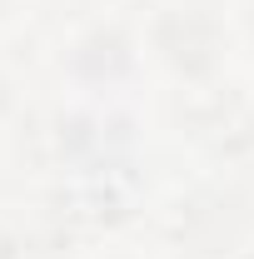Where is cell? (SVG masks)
Instances as JSON below:
<instances>
[{"mask_svg": "<svg viewBox=\"0 0 254 259\" xmlns=\"http://www.w3.org/2000/svg\"><path fill=\"white\" fill-rule=\"evenodd\" d=\"M150 45L180 80L199 85L220 70L229 35H224V20L204 5H164L150 25Z\"/></svg>", "mask_w": 254, "mask_h": 259, "instance_id": "1", "label": "cell"}, {"mask_svg": "<svg viewBox=\"0 0 254 259\" xmlns=\"http://www.w3.org/2000/svg\"><path fill=\"white\" fill-rule=\"evenodd\" d=\"M180 125L199 150H209L215 160H244L254 155V100L234 85L194 95L180 115Z\"/></svg>", "mask_w": 254, "mask_h": 259, "instance_id": "2", "label": "cell"}, {"mask_svg": "<svg viewBox=\"0 0 254 259\" xmlns=\"http://www.w3.org/2000/svg\"><path fill=\"white\" fill-rule=\"evenodd\" d=\"M239 199L224 190H194L190 199H175V239L209 254V244H224L239 229Z\"/></svg>", "mask_w": 254, "mask_h": 259, "instance_id": "3", "label": "cell"}, {"mask_svg": "<svg viewBox=\"0 0 254 259\" xmlns=\"http://www.w3.org/2000/svg\"><path fill=\"white\" fill-rule=\"evenodd\" d=\"M70 75L85 85H115L135 70V40L120 25H95L70 45Z\"/></svg>", "mask_w": 254, "mask_h": 259, "instance_id": "4", "label": "cell"}, {"mask_svg": "<svg viewBox=\"0 0 254 259\" xmlns=\"http://www.w3.org/2000/svg\"><path fill=\"white\" fill-rule=\"evenodd\" d=\"M0 259H20V239H15L5 225H0Z\"/></svg>", "mask_w": 254, "mask_h": 259, "instance_id": "5", "label": "cell"}, {"mask_svg": "<svg viewBox=\"0 0 254 259\" xmlns=\"http://www.w3.org/2000/svg\"><path fill=\"white\" fill-rule=\"evenodd\" d=\"M244 35H249V45H254V5L244 10Z\"/></svg>", "mask_w": 254, "mask_h": 259, "instance_id": "6", "label": "cell"}, {"mask_svg": "<svg viewBox=\"0 0 254 259\" xmlns=\"http://www.w3.org/2000/svg\"><path fill=\"white\" fill-rule=\"evenodd\" d=\"M5 110H10V85L0 80V115H5Z\"/></svg>", "mask_w": 254, "mask_h": 259, "instance_id": "7", "label": "cell"}, {"mask_svg": "<svg viewBox=\"0 0 254 259\" xmlns=\"http://www.w3.org/2000/svg\"><path fill=\"white\" fill-rule=\"evenodd\" d=\"M0 15H5V0H0Z\"/></svg>", "mask_w": 254, "mask_h": 259, "instance_id": "8", "label": "cell"}, {"mask_svg": "<svg viewBox=\"0 0 254 259\" xmlns=\"http://www.w3.org/2000/svg\"><path fill=\"white\" fill-rule=\"evenodd\" d=\"M249 259H254V254H249Z\"/></svg>", "mask_w": 254, "mask_h": 259, "instance_id": "9", "label": "cell"}]
</instances>
